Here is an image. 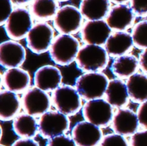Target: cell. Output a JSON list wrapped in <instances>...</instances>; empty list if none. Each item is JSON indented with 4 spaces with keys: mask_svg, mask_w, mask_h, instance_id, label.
<instances>
[{
    "mask_svg": "<svg viewBox=\"0 0 147 146\" xmlns=\"http://www.w3.org/2000/svg\"><path fill=\"white\" fill-rule=\"evenodd\" d=\"M79 47L78 40L74 37L67 34H59L49 50L50 58L58 65H68L76 59Z\"/></svg>",
    "mask_w": 147,
    "mask_h": 146,
    "instance_id": "cell-1",
    "label": "cell"
},
{
    "mask_svg": "<svg viewBox=\"0 0 147 146\" xmlns=\"http://www.w3.org/2000/svg\"><path fill=\"white\" fill-rule=\"evenodd\" d=\"M108 77L97 72H88L79 76L76 80V88L83 99L92 100L100 99L106 93Z\"/></svg>",
    "mask_w": 147,
    "mask_h": 146,
    "instance_id": "cell-2",
    "label": "cell"
},
{
    "mask_svg": "<svg viewBox=\"0 0 147 146\" xmlns=\"http://www.w3.org/2000/svg\"><path fill=\"white\" fill-rule=\"evenodd\" d=\"M109 61L106 49L96 44H86L79 50L76 59L78 68L85 72H98L106 67Z\"/></svg>",
    "mask_w": 147,
    "mask_h": 146,
    "instance_id": "cell-3",
    "label": "cell"
},
{
    "mask_svg": "<svg viewBox=\"0 0 147 146\" xmlns=\"http://www.w3.org/2000/svg\"><path fill=\"white\" fill-rule=\"evenodd\" d=\"M53 103L56 109L65 115H73L80 110L81 100L77 90L71 86H60L54 90Z\"/></svg>",
    "mask_w": 147,
    "mask_h": 146,
    "instance_id": "cell-4",
    "label": "cell"
},
{
    "mask_svg": "<svg viewBox=\"0 0 147 146\" xmlns=\"http://www.w3.org/2000/svg\"><path fill=\"white\" fill-rule=\"evenodd\" d=\"M53 36L54 31L50 24L46 22L37 23L26 37L27 47L34 54H42L50 50Z\"/></svg>",
    "mask_w": 147,
    "mask_h": 146,
    "instance_id": "cell-5",
    "label": "cell"
},
{
    "mask_svg": "<svg viewBox=\"0 0 147 146\" xmlns=\"http://www.w3.org/2000/svg\"><path fill=\"white\" fill-rule=\"evenodd\" d=\"M32 27L31 13L22 7L13 10L4 26L7 36L14 40H20L27 37Z\"/></svg>",
    "mask_w": 147,
    "mask_h": 146,
    "instance_id": "cell-6",
    "label": "cell"
},
{
    "mask_svg": "<svg viewBox=\"0 0 147 146\" xmlns=\"http://www.w3.org/2000/svg\"><path fill=\"white\" fill-rule=\"evenodd\" d=\"M82 113L86 121L98 127L107 126L113 117L111 105L103 99L89 100L83 106Z\"/></svg>",
    "mask_w": 147,
    "mask_h": 146,
    "instance_id": "cell-7",
    "label": "cell"
},
{
    "mask_svg": "<svg viewBox=\"0 0 147 146\" xmlns=\"http://www.w3.org/2000/svg\"><path fill=\"white\" fill-rule=\"evenodd\" d=\"M83 21L80 9L73 5H65L57 10L54 17V26L62 34H72L78 31Z\"/></svg>",
    "mask_w": 147,
    "mask_h": 146,
    "instance_id": "cell-8",
    "label": "cell"
},
{
    "mask_svg": "<svg viewBox=\"0 0 147 146\" xmlns=\"http://www.w3.org/2000/svg\"><path fill=\"white\" fill-rule=\"evenodd\" d=\"M39 131L45 137L61 135L69 127L67 116L59 111H47L42 115L39 120Z\"/></svg>",
    "mask_w": 147,
    "mask_h": 146,
    "instance_id": "cell-9",
    "label": "cell"
},
{
    "mask_svg": "<svg viewBox=\"0 0 147 146\" xmlns=\"http://www.w3.org/2000/svg\"><path fill=\"white\" fill-rule=\"evenodd\" d=\"M22 104L26 113L37 117L48 111L51 103L50 97L45 92L37 87H32L24 94Z\"/></svg>",
    "mask_w": 147,
    "mask_h": 146,
    "instance_id": "cell-10",
    "label": "cell"
},
{
    "mask_svg": "<svg viewBox=\"0 0 147 146\" xmlns=\"http://www.w3.org/2000/svg\"><path fill=\"white\" fill-rule=\"evenodd\" d=\"M111 29L107 22L101 20L88 21L81 29V38L88 44L102 45L111 36Z\"/></svg>",
    "mask_w": 147,
    "mask_h": 146,
    "instance_id": "cell-11",
    "label": "cell"
},
{
    "mask_svg": "<svg viewBox=\"0 0 147 146\" xmlns=\"http://www.w3.org/2000/svg\"><path fill=\"white\" fill-rule=\"evenodd\" d=\"M26 59L24 47L17 42L8 40L0 44V63L7 69L21 66Z\"/></svg>",
    "mask_w": 147,
    "mask_h": 146,
    "instance_id": "cell-12",
    "label": "cell"
},
{
    "mask_svg": "<svg viewBox=\"0 0 147 146\" xmlns=\"http://www.w3.org/2000/svg\"><path fill=\"white\" fill-rule=\"evenodd\" d=\"M75 143L79 146H96L100 142L102 133L98 126L88 121L78 123L72 130Z\"/></svg>",
    "mask_w": 147,
    "mask_h": 146,
    "instance_id": "cell-13",
    "label": "cell"
},
{
    "mask_svg": "<svg viewBox=\"0 0 147 146\" xmlns=\"http://www.w3.org/2000/svg\"><path fill=\"white\" fill-rule=\"evenodd\" d=\"M62 74L58 68L53 65H45L40 67L34 75L36 87L45 92L55 90L62 82Z\"/></svg>",
    "mask_w": 147,
    "mask_h": 146,
    "instance_id": "cell-14",
    "label": "cell"
},
{
    "mask_svg": "<svg viewBox=\"0 0 147 146\" xmlns=\"http://www.w3.org/2000/svg\"><path fill=\"white\" fill-rule=\"evenodd\" d=\"M134 12L131 7L126 4L114 6L108 14L106 21L111 29L123 31L133 24L134 21Z\"/></svg>",
    "mask_w": 147,
    "mask_h": 146,
    "instance_id": "cell-15",
    "label": "cell"
},
{
    "mask_svg": "<svg viewBox=\"0 0 147 146\" xmlns=\"http://www.w3.org/2000/svg\"><path fill=\"white\" fill-rule=\"evenodd\" d=\"M139 119L136 113L129 109H121L112 120V128L121 135L134 134L139 127Z\"/></svg>",
    "mask_w": 147,
    "mask_h": 146,
    "instance_id": "cell-16",
    "label": "cell"
},
{
    "mask_svg": "<svg viewBox=\"0 0 147 146\" xmlns=\"http://www.w3.org/2000/svg\"><path fill=\"white\" fill-rule=\"evenodd\" d=\"M31 78L29 72L23 69H8L2 76V83L5 88L13 92L25 91L30 85Z\"/></svg>",
    "mask_w": 147,
    "mask_h": 146,
    "instance_id": "cell-17",
    "label": "cell"
},
{
    "mask_svg": "<svg viewBox=\"0 0 147 146\" xmlns=\"http://www.w3.org/2000/svg\"><path fill=\"white\" fill-rule=\"evenodd\" d=\"M134 44L131 34L125 31H117L111 34L105 44L108 54L112 57L124 55Z\"/></svg>",
    "mask_w": 147,
    "mask_h": 146,
    "instance_id": "cell-18",
    "label": "cell"
},
{
    "mask_svg": "<svg viewBox=\"0 0 147 146\" xmlns=\"http://www.w3.org/2000/svg\"><path fill=\"white\" fill-rule=\"evenodd\" d=\"M110 0H82L80 11L83 17L88 19L101 20L109 14Z\"/></svg>",
    "mask_w": 147,
    "mask_h": 146,
    "instance_id": "cell-19",
    "label": "cell"
},
{
    "mask_svg": "<svg viewBox=\"0 0 147 146\" xmlns=\"http://www.w3.org/2000/svg\"><path fill=\"white\" fill-rule=\"evenodd\" d=\"M105 94L107 102L113 107H123L129 101V94L127 86L121 80H111Z\"/></svg>",
    "mask_w": 147,
    "mask_h": 146,
    "instance_id": "cell-20",
    "label": "cell"
},
{
    "mask_svg": "<svg viewBox=\"0 0 147 146\" xmlns=\"http://www.w3.org/2000/svg\"><path fill=\"white\" fill-rule=\"evenodd\" d=\"M21 103L15 92L4 90L0 93V118L9 121L15 117L20 110Z\"/></svg>",
    "mask_w": 147,
    "mask_h": 146,
    "instance_id": "cell-21",
    "label": "cell"
},
{
    "mask_svg": "<svg viewBox=\"0 0 147 146\" xmlns=\"http://www.w3.org/2000/svg\"><path fill=\"white\" fill-rule=\"evenodd\" d=\"M126 86L129 97L136 102H144L147 100V76L134 74L129 77Z\"/></svg>",
    "mask_w": 147,
    "mask_h": 146,
    "instance_id": "cell-22",
    "label": "cell"
},
{
    "mask_svg": "<svg viewBox=\"0 0 147 146\" xmlns=\"http://www.w3.org/2000/svg\"><path fill=\"white\" fill-rule=\"evenodd\" d=\"M13 130L20 137H32L36 135L39 128L34 117L29 114H21L13 121Z\"/></svg>",
    "mask_w": 147,
    "mask_h": 146,
    "instance_id": "cell-23",
    "label": "cell"
},
{
    "mask_svg": "<svg viewBox=\"0 0 147 146\" xmlns=\"http://www.w3.org/2000/svg\"><path fill=\"white\" fill-rule=\"evenodd\" d=\"M138 67V60L132 55H122L113 61L111 70L113 74L119 77H131L136 72Z\"/></svg>",
    "mask_w": 147,
    "mask_h": 146,
    "instance_id": "cell-24",
    "label": "cell"
},
{
    "mask_svg": "<svg viewBox=\"0 0 147 146\" xmlns=\"http://www.w3.org/2000/svg\"><path fill=\"white\" fill-rule=\"evenodd\" d=\"M57 8L56 0H33L30 6L32 14L37 19L42 20L55 17Z\"/></svg>",
    "mask_w": 147,
    "mask_h": 146,
    "instance_id": "cell-25",
    "label": "cell"
},
{
    "mask_svg": "<svg viewBox=\"0 0 147 146\" xmlns=\"http://www.w3.org/2000/svg\"><path fill=\"white\" fill-rule=\"evenodd\" d=\"M134 44L140 49L147 48V21L137 23L132 30Z\"/></svg>",
    "mask_w": 147,
    "mask_h": 146,
    "instance_id": "cell-26",
    "label": "cell"
},
{
    "mask_svg": "<svg viewBox=\"0 0 147 146\" xmlns=\"http://www.w3.org/2000/svg\"><path fill=\"white\" fill-rule=\"evenodd\" d=\"M100 146H128L124 137L119 134H110L104 137Z\"/></svg>",
    "mask_w": 147,
    "mask_h": 146,
    "instance_id": "cell-27",
    "label": "cell"
},
{
    "mask_svg": "<svg viewBox=\"0 0 147 146\" xmlns=\"http://www.w3.org/2000/svg\"><path fill=\"white\" fill-rule=\"evenodd\" d=\"M47 146H76V143L70 137L61 135L50 138Z\"/></svg>",
    "mask_w": 147,
    "mask_h": 146,
    "instance_id": "cell-28",
    "label": "cell"
},
{
    "mask_svg": "<svg viewBox=\"0 0 147 146\" xmlns=\"http://www.w3.org/2000/svg\"><path fill=\"white\" fill-rule=\"evenodd\" d=\"M1 4V20L0 24L3 25L7 21L10 14L13 11L12 2L11 0H0Z\"/></svg>",
    "mask_w": 147,
    "mask_h": 146,
    "instance_id": "cell-29",
    "label": "cell"
},
{
    "mask_svg": "<svg viewBox=\"0 0 147 146\" xmlns=\"http://www.w3.org/2000/svg\"><path fill=\"white\" fill-rule=\"evenodd\" d=\"M131 8L139 15L147 14V0H131Z\"/></svg>",
    "mask_w": 147,
    "mask_h": 146,
    "instance_id": "cell-30",
    "label": "cell"
},
{
    "mask_svg": "<svg viewBox=\"0 0 147 146\" xmlns=\"http://www.w3.org/2000/svg\"><path fill=\"white\" fill-rule=\"evenodd\" d=\"M131 146H147V130L138 132L133 135Z\"/></svg>",
    "mask_w": 147,
    "mask_h": 146,
    "instance_id": "cell-31",
    "label": "cell"
},
{
    "mask_svg": "<svg viewBox=\"0 0 147 146\" xmlns=\"http://www.w3.org/2000/svg\"><path fill=\"white\" fill-rule=\"evenodd\" d=\"M137 116L139 124L147 128V100L139 106L137 110Z\"/></svg>",
    "mask_w": 147,
    "mask_h": 146,
    "instance_id": "cell-32",
    "label": "cell"
},
{
    "mask_svg": "<svg viewBox=\"0 0 147 146\" xmlns=\"http://www.w3.org/2000/svg\"><path fill=\"white\" fill-rule=\"evenodd\" d=\"M12 146H39V145L32 139H20L16 140Z\"/></svg>",
    "mask_w": 147,
    "mask_h": 146,
    "instance_id": "cell-33",
    "label": "cell"
},
{
    "mask_svg": "<svg viewBox=\"0 0 147 146\" xmlns=\"http://www.w3.org/2000/svg\"><path fill=\"white\" fill-rule=\"evenodd\" d=\"M139 64L141 68L145 72H147V48L145 49L139 57Z\"/></svg>",
    "mask_w": 147,
    "mask_h": 146,
    "instance_id": "cell-34",
    "label": "cell"
},
{
    "mask_svg": "<svg viewBox=\"0 0 147 146\" xmlns=\"http://www.w3.org/2000/svg\"><path fill=\"white\" fill-rule=\"evenodd\" d=\"M32 0H11L12 4H16V5H23V4L30 2Z\"/></svg>",
    "mask_w": 147,
    "mask_h": 146,
    "instance_id": "cell-35",
    "label": "cell"
},
{
    "mask_svg": "<svg viewBox=\"0 0 147 146\" xmlns=\"http://www.w3.org/2000/svg\"><path fill=\"white\" fill-rule=\"evenodd\" d=\"M110 1H111L113 3H116V4H123V3L126 2V1H129V0H110Z\"/></svg>",
    "mask_w": 147,
    "mask_h": 146,
    "instance_id": "cell-36",
    "label": "cell"
},
{
    "mask_svg": "<svg viewBox=\"0 0 147 146\" xmlns=\"http://www.w3.org/2000/svg\"><path fill=\"white\" fill-rule=\"evenodd\" d=\"M56 1H68V0H56Z\"/></svg>",
    "mask_w": 147,
    "mask_h": 146,
    "instance_id": "cell-37",
    "label": "cell"
},
{
    "mask_svg": "<svg viewBox=\"0 0 147 146\" xmlns=\"http://www.w3.org/2000/svg\"><path fill=\"white\" fill-rule=\"evenodd\" d=\"M1 146H4V145H1Z\"/></svg>",
    "mask_w": 147,
    "mask_h": 146,
    "instance_id": "cell-38",
    "label": "cell"
}]
</instances>
